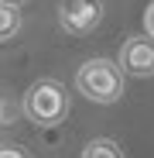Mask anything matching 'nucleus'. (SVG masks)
Returning a JSON list of instances; mask_svg holds the SVG:
<instances>
[{
	"instance_id": "nucleus-3",
	"label": "nucleus",
	"mask_w": 154,
	"mask_h": 158,
	"mask_svg": "<svg viewBox=\"0 0 154 158\" xmlns=\"http://www.w3.org/2000/svg\"><path fill=\"white\" fill-rule=\"evenodd\" d=\"M58 21L69 35H89L103 21V0H58Z\"/></svg>"
},
{
	"instance_id": "nucleus-2",
	"label": "nucleus",
	"mask_w": 154,
	"mask_h": 158,
	"mask_svg": "<svg viewBox=\"0 0 154 158\" xmlns=\"http://www.w3.org/2000/svg\"><path fill=\"white\" fill-rule=\"evenodd\" d=\"M24 117H28L31 124L38 127H55L65 120L69 114V93L62 83H55V79H38V83L24 93Z\"/></svg>"
},
{
	"instance_id": "nucleus-8",
	"label": "nucleus",
	"mask_w": 154,
	"mask_h": 158,
	"mask_svg": "<svg viewBox=\"0 0 154 158\" xmlns=\"http://www.w3.org/2000/svg\"><path fill=\"white\" fill-rule=\"evenodd\" d=\"M144 31L154 38V0H151V4H147V10H144Z\"/></svg>"
},
{
	"instance_id": "nucleus-10",
	"label": "nucleus",
	"mask_w": 154,
	"mask_h": 158,
	"mask_svg": "<svg viewBox=\"0 0 154 158\" xmlns=\"http://www.w3.org/2000/svg\"><path fill=\"white\" fill-rule=\"evenodd\" d=\"M0 4H24V0H0Z\"/></svg>"
},
{
	"instance_id": "nucleus-4",
	"label": "nucleus",
	"mask_w": 154,
	"mask_h": 158,
	"mask_svg": "<svg viewBox=\"0 0 154 158\" xmlns=\"http://www.w3.org/2000/svg\"><path fill=\"white\" fill-rule=\"evenodd\" d=\"M120 69L127 76H154V38L151 35H134V38H127L120 45Z\"/></svg>"
},
{
	"instance_id": "nucleus-9",
	"label": "nucleus",
	"mask_w": 154,
	"mask_h": 158,
	"mask_svg": "<svg viewBox=\"0 0 154 158\" xmlns=\"http://www.w3.org/2000/svg\"><path fill=\"white\" fill-rule=\"evenodd\" d=\"M7 120H10V107H7V100L0 96V127H4Z\"/></svg>"
},
{
	"instance_id": "nucleus-5",
	"label": "nucleus",
	"mask_w": 154,
	"mask_h": 158,
	"mask_svg": "<svg viewBox=\"0 0 154 158\" xmlns=\"http://www.w3.org/2000/svg\"><path fill=\"white\" fill-rule=\"evenodd\" d=\"M21 31V10L17 4H0V41H10Z\"/></svg>"
},
{
	"instance_id": "nucleus-1",
	"label": "nucleus",
	"mask_w": 154,
	"mask_h": 158,
	"mask_svg": "<svg viewBox=\"0 0 154 158\" xmlns=\"http://www.w3.org/2000/svg\"><path fill=\"white\" fill-rule=\"evenodd\" d=\"M75 89L93 103H116L123 93V69L110 59H89L75 72Z\"/></svg>"
},
{
	"instance_id": "nucleus-6",
	"label": "nucleus",
	"mask_w": 154,
	"mask_h": 158,
	"mask_svg": "<svg viewBox=\"0 0 154 158\" xmlns=\"http://www.w3.org/2000/svg\"><path fill=\"white\" fill-rule=\"evenodd\" d=\"M82 158H123L120 144L110 141V138H93L86 148H82Z\"/></svg>"
},
{
	"instance_id": "nucleus-7",
	"label": "nucleus",
	"mask_w": 154,
	"mask_h": 158,
	"mask_svg": "<svg viewBox=\"0 0 154 158\" xmlns=\"http://www.w3.org/2000/svg\"><path fill=\"white\" fill-rule=\"evenodd\" d=\"M0 158H28V151L21 144H0Z\"/></svg>"
}]
</instances>
